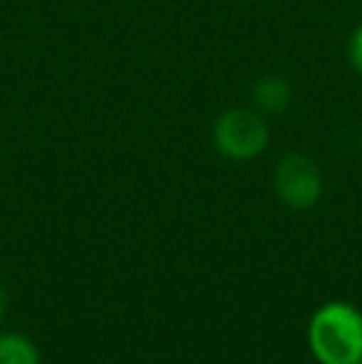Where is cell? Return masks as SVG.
<instances>
[{"mask_svg": "<svg viewBox=\"0 0 362 364\" xmlns=\"http://www.w3.org/2000/svg\"><path fill=\"white\" fill-rule=\"evenodd\" d=\"M308 347L320 364H362V312L345 300L320 305L308 322Z\"/></svg>", "mask_w": 362, "mask_h": 364, "instance_id": "6da1fadb", "label": "cell"}, {"mask_svg": "<svg viewBox=\"0 0 362 364\" xmlns=\"http://www.w3.org/2000/svg\"><path fill=\"white\" fill-rule=\"evenodd\" d=\"M213 144L226 159L251 161L268 146V127L253 109H231L213 124Z\"/></svg>", "mask_w": 362, "mask_h": 364, "instance_id": "7a4b0ae2", "label": "cell"}, {"mask_svg": "<svg viewBox=\"0 0 362 364\" xmlns=\"http://www.w3.org/2000/svg\"><path fill=\"white\" fill-rule=\"evenodd\" d=\"M273 186L285 206L303 211V208L318 203L320 193H323V176H320V168L308 156L288 154L275 166Z\"/></svg>", "mask_w": 362, "mask_h": 364, "instance_id": "3957f363", "label": "cell"}, {"mask_svg": "<svg viewBox=\"0 0 362 364\" xmlns=\"http://www.w3.org/2000/svg\"><path fill=\"white\" fill-rule=\"evenodd\" d=\"M290 95H293V90L283 77H263L253 87V102L258 109L268 112V114L283 112L290 105Z\"/></svg>", "mask_w": 362, "mask_h": 364, "instance_id": "277c9868", "label": "cell"}, {"mask_svg": "<svg viewBox=\"0 0 362 364\" xmlns=\"http://www.w3.org/2000/svg\"><path fill=\"white\" fill-rule=\"evenodd\" d=\"M40 350L28 335L0 332V364H40Z\"/></svg>", "mask_w": 362, "mask_h": 364, "instance_id": "5b68a950", "label": "cell"}, {"mask_svg": "<svg viewBox=\"0 0 362 364\" xmlns=\"http://www.w3.org/2000/svg\"><path fill=\"white\" fill-rule=\"evenodd\" d=\"M350 60H353V68L362 73V25L355 30L353 40H350Z\"/></svg>", "mask_w": 362, "mask_h": 364, "instance_id": "8992f818", "label": "cell"}, {"mask_svg": "<svg viewBox=\"0 0 362 364\" xmlns=\"http://www.w3.org/2000/svg\"><path fill=\"white\" fill-rule=\"evenodd\" d=\"M8 307H10V295H8V288L0 285V320L8 315Z\"/></svg>", "mask_w": 362, "mask_h": 364, "instance_id": "52a82bcc", "label": "cell"}]
</instances>
